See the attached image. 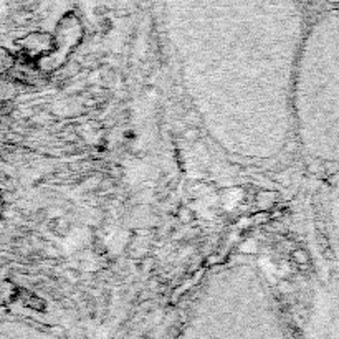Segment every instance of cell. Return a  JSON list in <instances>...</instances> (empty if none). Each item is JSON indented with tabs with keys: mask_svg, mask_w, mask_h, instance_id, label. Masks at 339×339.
Masks as SVG:
<instances>
[{
	"mask_svg": "<svg viewBox=\"0 0 339 339\" xmlns=\"http://www.w3.org/2000/svg\"><path fill=\"white\" fill-rule=\"evenodd\" d=\"M180 83L230 156L272 162L293 139V81L309 24L303 0H162Z\"/></svg>",
	"mask_w": 339,
	"mask_h": 339,
	"instance_id": "6da1fadb",
	"label": "cell"
},
{
	"mask_svg": "<svg viewBox=\"0 0 339 339\" xmlns=\"http://www.w3.org/2000/svg\"><path fill=\"white\" fill-rule=\"evenodd\" d=\"M293 139L303 156L339 167V9L309 18L293 81Z\"/></svg>",
	"mask_w": 339,
	"mask_h": 339,
	"instance_id": "7a4b0ae2",
	"label": "cell"
},
{
	"mask_svg": "<svg viewBox=\"0 0 339 339\" xmlns=\"http://www.w3.org/2000/svg\"><path fill=\"white\" fill-rule=\"evenodd\" d=\"M309 339H339V270L316 288L308 316Z\"/></svg>",
	"mask_w": 339,
	"mask_h": 339,
	"instance_id": "3957f363",
	"label": "cell"
},
{
	"mask_svg": "<svg viewBox=\"0 0 339 339\" xmlns=\"http://www.w3.org/2000/svg\"><path fill=\"white\" fill-rule=\"evenodd\" d=\"M323 229L329 252L339 270V167L334 169L323 194Z\"/></svg>",
	"mask_w": 339,
	"mask_h": 339,
	"instance_id": "277c9868",
	"label": "cell"
},
{
	"mask_svg": "<svg viewBox=\"0 0 339 339\" xmlns=\"http://www.w3.org/2000/svg\"><path fill=\"white\" fill-rule=\"evenodd\" d=\"M326 4H329V5H333L331 9H339V0H324Z\"/></svg>",
	"mask_w": 339,
	"mask_h": 339,
	"instance_id": "5b68a950",
	"label": "cell"
}]
</instances>
